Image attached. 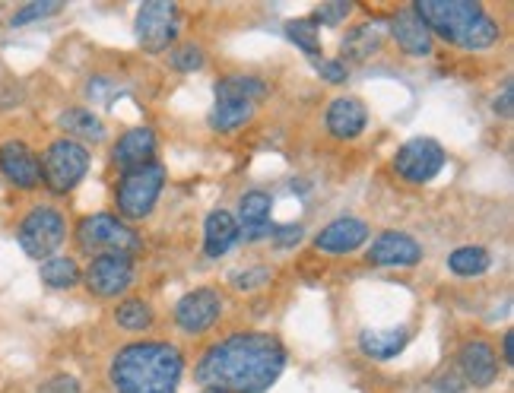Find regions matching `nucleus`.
Listing matches in <instances>:
<instances>
[{
  "instance_id": "nucleus-1",
  "label": "nucleus",
  "mask_w": 514,
  "mask_h": 393,
  "mask_svg": "<svg viewBox=\"0 0 514 393\" xmlns=\"http://www.w3.org/2000/svg\"><path fill=\"white\" fill-rule=\"evenodd\" d=\"M283 368L286 349L273 333H232L200 355L194 378L223 393H267Z\"/></svg>"
},
{
  "instance_id": "nucleus-2",
  "label": "nucleus",
  "mask_w": 514,
  "mask_h": 393,
  "mask_svg": "<svg viewBox=\"0 0 514 393\" xmlns=\"http://www.w3.org/2000/svg\"><path fill=\"white\" fill-rule=\"evenodd\" d=\"M185 359L172 343L140 340L115 352L108 378L118 393H178Z\"/></svg>"
},
{
  "instance_id": "nucleus-3",
  "label": "nucleus",
  "mask_w": 514,
  "mask_h": 393,
  "mask_svg": "<svg viewBox=\"0 0 514 393\" xmlns=\"http://www.w3.org/2000/svg\"><path fill=\"white\" fill-rule=\"evenodd\" d=\"M416 16L429 26L432 39H445L464 51H486L502 39V26L476 0H419Z\"/></svg>"
},
{
  "instance_id": "nucleus-4",
  "label": "nucleus",
  "mask_w": 514,
  "mask_h": 393,
  "mask_svg": "<svg viewBox=\"0 0 514 393\" xmlns=\"http://www.w3.org/2000/svg\"><path fill=\"white\" fill-rule=\"evenodd\" d=\"M77 248L89 257L99 254H127L134 257L140 251V235L127 226L124 219L112 213H96L80 219L77 226Z\"/></svg>"
},
{
  "instance_id": "nucleus-5",
  "label": "nucleus",
  "mask_w": 514,
  "mask_h": 393,
  "mask_svg": "<svg viewBox=\"0 0 514 393\" xmlns=\"http://www.w3.org/2000/svg\"><path fill=\"white\" fill-rule=\"evenodd\" d=\"M165 187V168L159 162L150 165H140L124 172L118 181V191H115V203H118V213L127 222H140L156 210V200Z\"/></svg>"
},
{
  "instance_id": "nucleus-6",
  "label": "nucleus",
  "mask_w": 514,
  "mask_h": 393,
  "mask_svg": "<svg viewBox=\"0 0 514 393\" xmlns=\"http://www.w3.org/2000/svg\"><path fill=\"white\" fill-rule=\"evenodd\" d=\"M39 165H42V184L51 194H70L89 172V149L70 137H58L48 143Z\"/></svg>"
},
{
  "instance_id": "nucleus-7",
  "label": "nucleus",
  "mask_w": 514,
  "mask_h": 393,
  "mask_svg": "<svg viewBox=\"0 0 514 393\" xmlns=\"http://www.w3.org/2000/svg\"><path fill=\"white\" fill-rule=\"evenodd\" d=\"M16 238H20V248L32 260H48L58 254L67 241V219L54 207H35L23 216Z\"/></svg>"
},
{
  "instance_id": "nucleus-8",
  "label": "nucleus",
  "mask_w": 514,
  "mask_h": 393,
  "mask_svg": "<svg viewBox=\"0 0 514 393\" xmlns=\"http://www.w3.org/2000/svg\"><path fill=\"white\" fill-rule=\"evenodd\" d=\"M181 29V10L172 0H150L137 13V39L146 54L169 51Z\"/></svg>"
},
{
  "instance_id": "nucleus-9",
  "label": "nucleus",
  "mask_w": 514,
  "mask_h": 393,
  "mask_svg": "<svg viewBox=\"0 0 514 393\" xmlns=\"http://www.w3.org/2000/svg\"><path fill=\"white\" fill-rule=\"evenodd\" d=\"M445 168V149L432 137H413L407 140L394 156V172L407 184H429L442 175Z\"/></svg>"
},
{
  "instance_id": "nucleus-10",
  "label": "nucleus",
  "mask_w": 514,
  "mask_h": 393,
  "mask_svg": "<svg viewBox=\"0 0 514 393\" xmlns=\"http://www.w3.org/2000/svg\"><path fill=\"white\" fill-rule=\"evenodd\" d=\"M86 289L99 298H118L134 283V257L127 254H99L89 260L83 273Z\"/></svg>"
},
{
  "instance_id": "nucleus-11",
  "label": "nucleus",
  "mask_w": 514,
  "mask_h": 393,
  "mask_svg": "<svg viewBox=\"0 0 514 393\" xmlns=\"http://www.w3.org/2000/svg\"><path fill=\"white\" fill-rule=\"evenodd\" d=\"M219 314H223V298H219V292L200 286V289H194V292L178 298L175 324H178L181 333L200 336V333H207L219 321Z\"/></svg>"
},
{
  "instance_id": "nucleus-12",
  "label": "nucleus",
  "mask_w": 514,
  "mask_h": 393,
  "mask_svg": "<svg viewBox=\"0 0 514 393\" xmlns=\"http://www.w3.org/2000/svg\"><path fill=\"white\" fill-rule=\"evenodd\" d=\"M0 175L13 187H20V191H35V187L42 184L39 156H35L23 140L0 143Z\"/></svg>"
},
{
  "instance_id": "nucleus-13",
  "label": "nucleus",
  "mask_w": 514,
  "mask_h": 393,
  "mask_svg": "<svg viewBox=\"0 0 514 393\" xmlns=\"http://www.w3.org/2000/svg\"><path fill=\"white\" fill-rule=\"evenodd\" d=\"M365 241H369V222L365 219H356V216H340L334 219L330 226H324L318 235H315V248L321 254H353L359 251Z\"/></svg>"
},
{
  "instance_id": "nucleus-14",
  "label": "nucleus",
  "mask_w": 514,
  "mask_h": 393,
  "mask_svg": "<svg viewBox=\"0 0 514 393\" xmlns=\"http://www.w3.org/2000/svg\"><path fill=\"white\" fill-rule=\"evenodd\" d=\"M365 257L372 267H416L422 260V245L407 232H381Z\"/></svg>"
},
{
  "instance_id": "nucleus-15",
  "label": "nucleus",
  "mask_w": 514,
  "mask_h": 393,
  "mask_svg": "<svg viewBox=\"0 0 514 393\" xmlns=\"http://www.w3.org/2000/svg\"><path fill=\"white\" fill-rule=\"evenodd\" d=\"M391 35H394V42L410 54V58H429V54L435 51V39H432L429 26L419 20L413 7H403L394 13Z\"/></svg>"
},
{
  "instance_id": "nucleus-16",
  "label": "nucleus",
  "mask_w": 514,
  "mask_h": 393,
  "mask_svg": "<svg viewBox=\"0 0 514 393\" xmlns=\"http://www.w3.org/2000/svg\"><path fill=\"white\" fill-rule=\"evenodd\" d=\"M112 162L118 168H124V172L156 162V134H153L150 127L124 130V134L118 137V143L112 146Z\"/></svg>"
},
{
  "instance_id": "nucleus-17",
  "label": "nucleus",
  "mask_w": 514,
  "mask_h": 393,
  "mask_svg": "<svg viewBox=\"0 0 514 393\" xmlns=\"http://www.w3.org/2000/svg\"><path fill=\"white\" fill-rule=\"evenodd\" d=\"M324 124L330 130V137L356 140L365 130V124H369V111H365V105L356 96H340V99L330 102Z\"/></svg>"
},
{
  "instance_id": "nucleus-18",
  "label": "nucleus",
  "mask_w": 514,
  "mask_h": 393,
  "mask_svg": "<svg viewBox=\"0 0 514 393\" xmlns=\"http://www.w3.org/2000/svg\"><path fill=\"white\" fill-rule=\"evenodd\" d=\"M270 210H273V197L267 191H248V194H242V200H238V216H235L238 232H245L248 241L273 235Z\"/></svg>"
},
{
  "instance_id": "nucleus-19",
  "label": "nucleus",
  "mask_w": 514,
  "mask_h": 393,
  "mask_svg": "<svg viewBox=\"0 0 514 393\" xmlns=\"http://www.w3.org/2000/svg\"><path fill=\"white\" fill-rule=\"evenodd\" d=\"M461 371L476 387H489L499 378V355H495L489 340H470L461 346Z\"/></svg>"
},
{
  "instance_id": "nucleus-20",
  "label": "nucleus",
  "mask_w": 514,
  "mask_h": 393,
  "mask_svg": "<svg viewBox=\"0 0 514 393\" xmlns=\"http://www.w3.org/2000/svg\"><path fill=\"white\" fill-rule=\"evenodd\" d=\"M410 330L407 327H388V330H362L359 333V349L375 362H388L407 349Z\"/></svg>"
},
{
  "instance_id": "nucleus-21",
  "label": "nucleus",
  "mask_w": 514,
  "mask_h": 393,
  "mask_svg": "<svg viewBox=\"0 0 514 393\" xmlns=\"http://www.w3.org/2000/svg\"><path fill=\"white\" fill-rule=\"evenodd\" d=\"M238 222L229 210H213L204 222V251L207 257H223L229 254V248L238 241Z\"/></svg>"
},
{
  "instance_id": "nucleus-22",
  "label": "nucleus",
  "mask_w": 514,
  "mask_h": 393,
  "mask_svg": "<svg viewBox=\"0 0 514 393\" xmlns=\"http://www.w3.org/2000/svg\"><path fill=\"white\" fill-rule=\"evenodd\" d=\"M381 42H384V29L381 23H359L346 32L343 39V64L346 61H369L372 54L381 51Z\"/></svg>"
},
{
  "instance_id": "nucleus-23",
  "label": "nucleus",
  "mask_w": 514,
  "mask_h": 393,
  "mask_svg": "<svg viewBox=\"0 0 514 393\" xmlns=\"http://www.w3.org/2000/svg\"><path fill=\"white\" fill-rule=\"evenodd\" d=\"M64 137L77 140V143H99L105 140V124L93 115L89 108H67L64 115L58 118Z\"/></svg>"
},
{
  "instance_id": "nucleus-24",
  "label": "nucleus",
  "mask_w": 514,
  "mask_h": 393,
  "mask_svg": "<svg viewBox=\"0 0 514 393\" xmlns=\"http://www.w3.org/2000/svg\"><path fill=\"white\" fill-rule=\"evenodd\" d=\"M267 96V83L257 77H242V73H232V77L216 83V102H248L257 105Z\"/></svg>"
},
{
  "instance_id": "nucleus-25",
  "label": "nucleus",
  "mask_w": 514,
  "mask_h": 393,
  "mask_svg": "<svg viewBox=\"0 0 514 393\" xmlns=\"http://www.w3.org/2000/svg\"><path fill=\"white\" fill-rule=\"evenodd\" d=\"M39 276H42V283L48 289H61V292L83 283V270L77 267V260H73V257H58V254L42 260Z\"/></svg>"
},
{
  "instance_id": "nucleus-26",
  "label": "nucleus",
  "mask_w": 514,
  "mask_h": 393,
  "mask_svg": "<svg viewBox=\"0 0 514 393\" xmlns=\"http://www.w3.org/2000/svg\"><path fill=\"white\" fill-rule=\"evenodd\" d=\"M254 118V105L248 102H216L210 111V127L223 130V134H232V130L245 127Z\"/></svg>"
},
{
  "instance_id": "nucleus-27",
  "label": "nucleus",
  "mask_w": 514,
  "mask_h": 393,
  "mask_svg": "<svg viewBox=\"0 0 514 393\" xmlns=\"http://www.w3.org/2000/svg\"><path fill=\"white\" fill-rule=\"evenodd\" d=\"M492 264V257L480 245H464L448 257V270L454 276H483Z\"/></svg>"
},
{
  "instance_id": "nucleus-28",
  "label": "nucleus",
  "mask_w": 514,
  "mask_h": 393,
  "mask_svg": "<svg viewBox=\"0 0 514 393\" xmlns=\"http://www.w3.org/2000/svg\"><path fill=\"white\" fill-rule=\"evenodd\" d=\"M115 321H118L121 330H131V333L150 330L153 327V308L146 305L143 298H127V302L118 305Z\"/></svg>"
},
{
  "instance_id": "nucleus-29",
  "label": "nucleus",
  "mask_w": 514,
  "mask_h": 393,
  "mask_svg": "<svg viewBox=\"0 0 514 393\" xmlns=\"http://www.w3.org/2000/svg\"><path fill=\"white\" fill-rule=\"evenodd\" d=\"M286 35H289L292 45H299L308 54V58H318V54H321V32L311 20H289Z\"/></svg>"
},
{
  "instance_id": "nucleus-30",
  "label": "nucleus",
  "mask_w": 514,
  "mask_h": 393,
  "mask_svg": "<svg viewBox=\"0 0 514 393\" xmlns=\"http://www.w3.org/2000/svg\"><path fill=\"white\" fill-rule=\"evenodd\" d=\"M61 10H64L61 0H32V4L20 7V10H16V13L10 16V26H13V29H23V26H29V23L45 20V16L61 13Z\"/></svg>"
},
{
  "instance_id": "nucleus-31",
  "label": "nucleus",
  "mask_w": 514,
  "mask_h": 393,
  "mask_svg": "<svg viewBox=\"0 0 514 393\" xmlns=\"http://www.w3.org/2000/svg\"><path fill=\"white\" fill-rule=\"evenodd\" d=\"M169 64L178 70V73H194L207 64V54L200 45H178L169 51Z\"/></svg>"
},
{
  "instance_id": "nucleus-32",
  "label": "nucleus",
  "mask_w": 514,
  "mask_h": 393,
  "mask_svg": "<svg viewBox=\"0 0 514 393\" xmlns=\"http://www.w3.org/2000/svg\"><path fill=\"white\" fill-rule=\"evenodd\" d=\"M353 13V4H346V0H334V4H321V7H315V13L308 16L311 23H321V26H340L346 16Z\"/></svg>"
},
{
  "instance_id": "nucleus-33",
  "label": "nucleus",
  "mask_w": 514,
  "mask_h": 393,
  "mask_svg": "<svg viewBox=\"0 0 514 393\" xmlns=\"http://www.w3.org/2000/svg\"><path fill=\"white\" fill-rule=\"evenodd\" d=\"M267 279H270V270L267 267H254V270H245V273H235L232 276V286L242 289V292H251L257 286H264Z\"/></svg>"
},
{
  "instance_id": "nucleus-34",
  "label": "nucleus",
  "mask_w": 514,
  "mask_h": 393,
  "mask_svg": "<svg viewBox=\"0 0 514 393\" xmlns=\"http://www.w3.org/2000/svg\"><path fill=\"white\" fill-rule=\"evenodd\" d=\"M318 73L327 83H346V77H350V67H346L343 61H321Z\"/></svg>"
},
{
  "instance_id": "nucleus-35",
  "label": "nucleus",
  "mask_w": 514,
  "mask_h": 393,
  "mask_svg": "<svg viewBox=\"0 0 514 393\" xmlns=\"http://www.w3.org/2000/svg\"><path fill=\"white\" fill-rule=\"evenodd\" d=\"M495 115L499 118H511V111H514V83L511 80H505V86H502V96H495Z\"/></svg>"
},
{
  "instance_id": "nucleus-36",
  "label": "nucleus",
  "mask_w": 514,
  "mask_h": 393,
  "mask_svg": "<svg viewBox=\"0 0 514 393\" xmlns=\"http://www.w3.org/2000/svg\"><path fill=\"white\" fill-rule=\"evenodd\" d=\"M42 393H80V384L77 378H70V374H58V378H51Z\"/></svg>"
},
{
  "instance_id": "nucleus-37",
  "label": "nucleus",
  "mask_w": 514,
  "mask_h": 393,
  "mask_svg": "<svg viewBox=\"0 0 514 393\" xmlns=\"http://www.w3.org/2000/svg\"><path fill=\"white\" fill-rule=\"evenodd\" d=\"M273 235H277V241H283V245H289V241H299V238H302V226H283V229H273Z\"/></svg>"
},
{
  "instance_id": "nucleus-38",
  "label": "nucleus",
  "mask_w": 514,
  "mask_h": 393,
  "mask_svg": "<svg viewBox=\"0 0 514 393\" xmlns=\"http://www.w3.org/2000/svg\"><path fill=\"white\" fill-rule=\"evenodd\" d=\"M502 362L514 365V333L511 330H505V336H502Z\"/></svg>"
},
{
  "instance_id": "nucleus-39",
  "label": "nucleus",
  "mask_w": 514,
  "mask_h": 393,
  "mask_svg": "<svg viewBox=\"0 0 514 393\" xmlns=\"http://www.w3.org/2000/svg\"><path fill=\"white\" fill-rule=\"evenodd\" d=\"M200 393H223V390H213V387H204V390H200Z\"/></svg>"
}]
</instances>
